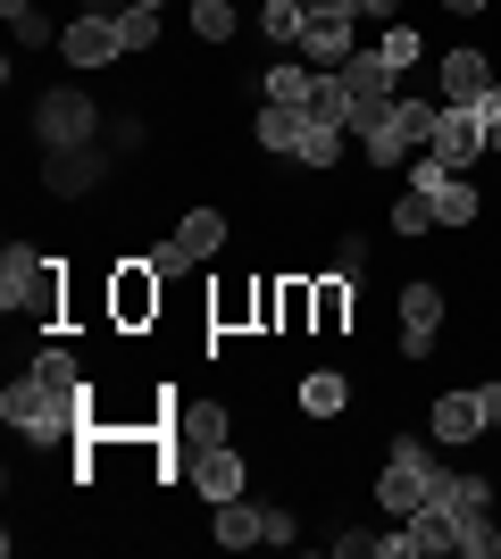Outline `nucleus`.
<instances>
[{
	"label": "nucleus",
	"instance_id": "17",
	"mask_svg": "<svg viewBox=\"0 0 501 559\" xmlns=\"http://www.w3.org/2000/svg\"><path fill=\"white\" fill-rule=\"evenodd\" d=\"M251 543H267V510L242 492V501H217V551H251Z\"/></svg>",
	"mask_w": 501,
	"mask_h": 559
},
{
	"label": "nucleus",
	"instance_id": "28",
	"mask_svg": "<svg viewBox=\"0 0 501 559\" xmlns=\"http://www.w3.org/2000/svg\"><path fill=\"white\" fill-rule=\"evenodd\" d=\"M293 159H301V167H334V159H343V126H318V117H310V134H301Z\"/></svg>",
	"mask_w": 501,
	"mask_h": 559
},
{
	"label": "nucleus",
	"instance_id": "26",
	"mask_svg": "<svg viewBox=\"0 0 501 559\" xmlns=\"http://www.w3.org/2000/svg\"><path fill=\"white\" fill-rule=\"evenodd\" d=\"M34 376H43L50 393H75V401H84V359H75V350H34Z\"/></svg>",
	"mask_w": 501,
	"mask_h": 559
},
{
	"label": "nucleus",
	"instance_id": "32",
	"mask_svg": "<svg viewBox=\"0 0 501 559\" xmlns=\"http://www.w3.org/2000/svg\"><path fill=\"white\" fill-rule=\"evenodd\" d=\"M493 551H501L493 510H485V518H460V559H493Z\"/></svg>",
	"mask_w": 501,
	"mask_h": 559
},
{
	"label": "nucleus",
	"instance_id": "30",
	"mask_svg": "<svg viewBox=\"0 0 501 559\" xmlns=\"http://www.w3.org/2000/svg\"><path fill=\"white\" fill-rule=\"evenodd\" d=\"M310 326V284H276V334Z\"/></svg>",
	"mask_w": 501,
	"mask_h": 559
},
{
	"label": "nucleus",
	"instance_id": "3",
	"mask_svg": "<svg viewBox=\"0 0 501 559\" xmlns=\"http://www.w3.org/2000/svg\"><path fill=\"white\" fill-rule=\"evenodd\" d=\"M0 309L50 318V309H59V259H43L34 242H9V251H0Z\"/></svg>",
	"mask_w": 501,
	"mask_h": 559
},
{
	"label": "nucleus",
	"instance_id": "18",
	"mask_svg": "<svg viewBox=\"0 0 501 559\" xmlns=\"http://www.w3.org/2000/svg\"><path fill=\"white\" fill-rule=\"evenodd\" d=\"M434 501H443L452 518H485L493 510V485H485L477 467H443V492H434Z\"/></svg>",
	"mask_w": 501,
	"mask_h": 559
},
{
	"label": "nucleus",
	"instance_id": "33",
	"mask_svg": "<svg viewBox=\"0 0 501 559\" xmlns=\"http://www.w3.org/2000/svg\"><path fill=\"white\" fill-rule=\"evenodd\" d=\"M9 25H17V43H59V25H50L34 0H9Z\"/></svg>",
	"mask_w": 501,
	"mask_h": 559
},
{
	"label": "nucleus",
	"instance_id": "5",
	"mask_svg": "<svg viewBox=\"0 0 501 559\" xmlns=\"http://www.w3.org/2000/svg\"><path fill=\"white\" fill-rule=\"evenodd\" d=\"M351 17H359V9H310V25H301V43H293V50H301L318 75H334V68L359 50V43H351Z\"/></svg>",
	"mask_w": 501,
	"mask_h": 559
},
{
	"label": "nucleus",
	"instance_id": "40",
	"mask_svg": "<svg viewBox=\"0 0 501 559\" xmlns=\"http://www.w3.org/2000/svg\"><path fill=\"white\" fill-rule=\"evenodd\" d=\"M359 17H377V25H402V0H359Z\"/></svg>",
	"mask_w": 501,
	"mask_h": 559
},
{
	"label": "nucleus",
	"instance_id": "10",
	"mask_svg": "<svg viewBox=\"0 0 501 559\" xmlns=\"http://www.w3.org/2000/svg\"><path fill=\"white\" fill-rule=\"evenodd\" d=\"M485 84H493V59H485V50H443V68H434V93H443V109H477Z\"/></svg>",
	"mask_w": 501,
	"mask_h": 559
},
{
	"label": "nucleus",
	"instance_id": "20",
	"mask_svg": "<svg viewBox=\"0 0 501 559\" xmlns=\"http://www.w3.org/2000/svg\"><path fill=\"white\" fill-rule=\"evenodd\" d=\"M260 93L276 100V109H310V93H318V68H293V59H276V68L260 75Z\"/></svg>",
	"mask_w": 501,
	"mask_h": 559
},
{
	"label": "nucleus",
	"instance_id": "21",
	"mask_svg": "<svg viewBox=\"0 0 501 559\" xmlns=\"http://www.w3.org/2000/svg\"><path fill=\"white\" fill-rule=\"evenodd\" d=\"M301 409H310V418H343V409H351V384L334 368H310L301 376Z\"/></svg>",
	"mask_w": 501,
	"mask_h": 559
},
{
	"label": "nucleus",
	"instance_id": "37",
	"mask_svg": "<svg viewBox=\"0 0 501 559\" xmlns=\"http://www.w3.org/2000/svg\"><path fill=\"white\" fill-rule=\"evenodd\" d=\"M477 117H485V134H501V75H493V84L477 93Z\"/></svg>",
	"mask_w": 501,
	"mask_h": 559
},
{
	"label": "nucleus",
	"instance_id": "44",
	"mask_svg": "<svg viewBox=\"0 0 501 559\" xmlns=\"http://www.w3.org/2000/svg\"><path fill=\"white\" fill-rule=\"evenodd\" d=\"M151 9H159V0H151Z\"/></svg>",
	"mask_w": 501,
	"mask_h": 559
},
{
	"label": "nucleus",
	"instance_id": "42",
	"mask_svg": "<svg viewBox=\"0 0 501 559\" xmlns=\"http://www.w3.org/2000/svg\"><path fill=\"white\" fill-rule=\"evenodd\" d=\"M310 9H359V0H301V17H310Z\"/></svg>",
	"mask_w": 501,
	"mask_h": 559
},
{
	"label": "nucleus",
	"instance_id": "31",
	"mask_svg": "<svg viewBox=\"0 0 501 559\" xmlns=\"http://www.w3.org/2000/svg\"><path fill=\"white\" fill-rule=\"evenodd\" d=\"M427 226H434V201H427V192H402V201H393V234H409V242H418Z\"/></svg>",
	"mask_w": 501,
	"mask_h": 559
},
{
	"label": "nucleus",
	"instance_id": "14",
	"mask_svg": "<svg viewBox=\"0 0 501 559\" xmlns=\"http://www.w3.org/2000/svg\"><path fill=\"white\" fill-rule=\"evenodd\" d=\"M34 126H43V142H50V151H75V142L93 134V100H75V93H50Z\"/></svg>",
	"mask_w": 501,
	"mask_h": 559
},
{
	"label": "nucleus",
	"instance_id": "13",
	"mask_svg": "<svg viewBox=\"0 0 501 559\" xmlns=\"http://www.w3.org/2000/svg\"><path fill=\"white\" fill-rule=\"evenodd\" d=\"M159 267H151V259H134V267H118V293H109V309H118V326L126 334H134V326H143V318H151V309H159Z\"/></svg>",
	"mask_w": 501,
	"mask_h": 559
},
{
	"label": "nucleus",
	"instance_id": "11",
	"mask_svg": "<svg viewBox=\"0 0 501 559\" xmlns=\"http://www.w3.org/2000/svg\"><path fill=\"white\" fill-rule=\"evenodd\" d=\"M434 326H443V284H402V350L409 359L434 350Z\"/></svg>",
	"mask_w": 501,
	"mask_h": 559
},
{
	"label": "nucleus",
	"instance_id": "22",
	"mask_svg": "<svg viewBox=\"0 0 501 559\" xmlns=\"http://www.w3.org/2000/svg\"><path fill=\"white\" fill-rule=\"evenodd\" d=\"M477 217H485V192L468 176H452V185L434 192V226H477Z\"/></svg>",
	"mask_w": 501,
	"mask_h": 559
},
{
	"label": "nucleus",
	"instance_id": "35",
	"mask_svg": "<svg viewBox=\"0 0 501 559\" xmlns=\"http://www.w3.org/2000/svg\"><path fill=\"white\" fill-rule=\"evenodd\" d=\"M443 185H452V167L434 159V151H409V192H427V201H434Z\"/></svg>",
	"mask_w": 501,
	"mask_h": 559
},
{
	"label": "nucleus",
	"instance_id": "34",
	"mask_svg": "<svg viewBox=\"0 0 501 559\" xmlns=\"http://www.w3.org/2000/svg\"><path fill=\"white\" fill-rule=\"evenodd\" d=\"M377 50H384V59H393V68L409 75V68H418V50H427V43H418V25H384V43H377Z\"/></svg>",
	"mask_w": 501,
	"mask_h": 559
},
{
	"label": "nucleus",
	"instance_id": "6",
	"mask_svg": "<svg viewBox=\"0 0 501 559\" xmlns=\"http://www.w3.org/2000/svg\"><path fill=\"white\" fill-rule=\"evenodd\" d=\"M485 142H493V134H485L477 109H443V117H434V142H427V151L452 167V176H468V167L485 159Z\"/></svg>",
	"mask_w": 501,
	"mask_h": 559
},
{
	"label": "nucleus",
	"instance_id": "43",
	"mask_svg": "<svg viewBox=\"0 0 501 559\" xmlns=\"http://www.w3.org/2000/svg\"><path fill=\"white\" fill-rule=\"evenodd\" d=\"M0 9H9V0H0Z\"/></svg>",
	"mask_w": 501,
	"mask_h": 559
},
{
	"label": "nucleus",
	"instance_id": "36",
	"mask_svg": "<svg viewBox=\"0 0 501 559\" xmlns=\"http://www.w3.org/2000/svg\"><path fill=\"white\" fill-rule=\"evenodd\" d=\"M151 267H159V276H184V267H192V251L176 242V234H167V242H151Z\"/></svg>",
	"mask_w": 501,
	"mask_h": 559
},
{
	"label": "nucleus",
	"instance_id": "16",
	"mask_svg": "<svg viewBox=\"0 0 501 559\" xmlns=\"http://www.w3.org/2000/svg\"><path fill=\"white\" fill-rule=\"evenodd\" d=\"M351 301H359V276H343V267H334L326 284H310V334H343Z\"/></svg>",
	"mask_w": 501,
	"mask_h": 559
},
{
	"label": "nucleus",
	"instance_id": "4",
	"mask_svg": "<svg viewBox=\"0 0 501 559\" xmlns=\"http://www.w3.org/2000/svg\"><path fill=\"white\" fill-rule=\"evenodd\" d=\"M434 117H443V100L393 93V117H384V134L359 142V151H368V167H402L409 151H427V142H434Z\"/></svg>",
	"mask_w": 501,
	"mask_h": 559
},
{
	"label": "nucleus",
	"instance_id": "19",
	"mask_svg": "<svg viewBox=\"0 0 501 559\" xmlns=\"http://www.w3.org/2000/svg\"><path fill=\"white\" fill-rule=\"evenodd\" d=\"M251 134H260V151H276V159H293V151H301V134H310V117H301V109H276V100H267Z\"/></svg>",
	"mask_w": 501,
	"mask_h": 559
},
{
	"label": "nucleus",
	"instance_id": "25",
	"mask_svg": "<svg viewBox=\"0 0 501 559\" xmlns=\"http://www.w3.org/2000/svg\"><path fill=\"white\" fill-rule=\"evenodd\" d=\"M301 117H318V126H343V134H351V84H343V75H318V93H310V109Z\"/></svg>",
	"mask_w": 501,
	"mask_h": 559
},
{
	"label": "nucleus",
	"instance_id": "15",
	"mask_svg": "<svg viewBox=\"0 0 501 559\" xmlns=\"http://www.w3.org/2000/svg\"><path fill=\"white\" fill-rule=\"evenodd\" d=\"M334 75H343V84H351L359 100H393V93H402V68H393L384 50H351V59H343Z\"/></svg>",
	"mask_w": 501,
	"mask_h": 559
},
{
	"label": "nucleus",
	"instance_id": "27",
	"mask_svg": "<svg viewBox=\"0 0 501 559\" xmlns=\"http://www.w3.org/2000/svg\"><path fill=\"white\" fill-rule=\"evenodd\" d=\"M192 34H201V43H235V0H192Z\"/></svg>",
	"mask_w": 501,
	"mask_h": 559
},
{
	"label": "nucleus",
	"instance_id": "39",
	"mask_svg": "<svg viewBox=\"0 0 501 559\" xmlns=\"http://www.w3.org/2000/svg\"><path fill=\"white\" fill-rule=\"evenodd\" d=\"M477 418L501 426V376H493V384H477Z\"/></svg>",
	"mask_w": 501,
	"mask_h": 559
},
{
	"label": "nucleus",
	"instance_id": "9",
	"mask_svg": "<svg viewBox=\"0 0 501 559\" xmlns=\"http://www.w3.org/2000/svg\"><path fill=\"white\" fill-rule=\"evenodd\" d=\"M59 50H68V68H109V59H126V34H118V17H84L59 34Z\"/></svg>",
	"mask_w": 501,
	"mask_h": 559
},
{
	"label": "nucleus",
	"instance_id": "23",
	"mask_svg": "<svg viewBox=\"0 0 501 559\" xmlns=\"http://www.w3.org/2000/svg\"><path fill=\"white\" fill-rule=\"evenodd\" d=\"M176 242H184L192 259H217V251H226V217H217V210H184V226H176Z\"/></svg>",
	"mask_w": 501,
	"mask_h": 559
},
{
	"label": "nucleus",
	"instance_id": "8",
	"mask_svg": "<svg viewBox=\"0 0 501 559\" xmlns=\"http://www.w3.org/2000/svg\"><path fill=\"white\" fill-rule=\"evenodd\" d=\"M167 426H176V443H184V451L235 443V409H226V401H176V409H167Z\"/></svg>",
	"mask_w": 501,
	"mask_h": 559
},
{
	"label": "nucleus",
	"instance_id": "24",
	"mask_svg": "<svg viewBox=\"0 0 501 559\" xmlns=\"http://www.w3.org/2000/svg\"><path fill=\"white\" fill-rule=\"evenodd\" d=\"M118 34H126V59H151V50H159V9H151V0H126Z\"/></svg>",
	"mask_w": 501,
	"mask_h": 559
},
{
	"label": "nucleus",
	"instance_id": "2",
	"mask_svg": "<svg viewBox=\"0 0 501 559\" xmlns=\"http://www.w3.org/2000/svg\"><path fill=\"white\" fill-rule=\"evenodd\" d=\"M434 492H443V460H434V435L418 443V435H393V460H384V476H377V501L393 518H409V510H427Z\"/></svg>",
	"mask_w": 501,
	"mask_h": 559
},
{
	"label": "nucleus",
	"instance_id": "45",
	"mask_svg": "<svg viewBox=\"0 0 501 559\" xmlns=\"http://www.w3.org/2000/svg\"><path fill=\"white\" fill-rule=\"evenodd\" d=\"M493 142H501V134H493Z\"/></svg>",
	"mask_w": 501,
	"mask_h": 559
},
{
	"label": "nucleus",
	"instance_id": "38",
	"mask_svg": "<svg viewBox=\"0 0 501 559\" xmlns=\"http://www.w3.org/2000/svg\"><path fill=\"white\" fill-rule=\"evenodd\" d=\"M334 267H343V276H359V267H368V242H359V234H343V251H334Z\"/></svg>",
	"mask_w": 501,
	"mask_h": 559
},
{
	"label": "nucleus",
	"instance_id": "12",
	"mask_svg": "<svg viewBox=\"0 0 501 559\" xmlns=\"http://www.w3.org/2000/svg\"><path fill=\"white\" fill-rule=\"evenodd\" d=\"M427 435H434V451H460V443H477L485 435V418H477V384L468 393H443L427 409Z\"/></svg>",
	"mask_w": 501,
	"mask_h": 559
},
{
	"label": "nucleus",
	"instance_id": "1",
	"mask_svg": "<svg viewBox=\"0 0 501 559\" xmlns=\"http://www.w3.org/2000/svg\"><path fill=\"white\" fill-rule=\"evenodd\" d=\"M0 418L17 426L25 443H68V435H84V401H75V393H50L43 376L25 368L17 384L0 393Z\"/></svg>",
	"mask_w": 501,
	"mask_h": 559
},
{
	"label": "nucleus",
	"instance_id": "29",
	"mask_svg": "<svg viewBox=\"0 0 501 559\" xmlns=\"http://www.w3.org/2000/svg\"><path fill=\"white\" fill-rule=\"evenodd\" d=\"M301 25H310V17H301V0H267V9H260L267 43H301Z\"/></svg>",
	"mask_w": 501,
	"mask_h": 559
},
{
	"label": "nucleus",
	"instance_id": "41",
	"mask_svg": "<svg viewBox=\"0 0 501 559\" xmlns=\"http://www.w3.org/2000/svg\"><path fill=\"white\" fill-rule=\"evenodd\" d=\"M443 9H452V17H485V9H493V0H443Z\"/></svg>",
	"mask_w": 501,
	"mask_h": 559
},
{
	"label": "nucleus",
	"instance_id": "7",
	"mask_svg": "<svg viewBox=\"0 0 501 559\" xmlns=\"http://www.w3.org/2000/svg\"><path fill=\"white\" fill-rule=\"evenodd\" d=\"M192 492H201V501H242V492H251V467H242V451L235 443H217V451H192Z\"/></svg>",
	"mask_w": 501,
	"mask_h": 559
}]
</instances>
